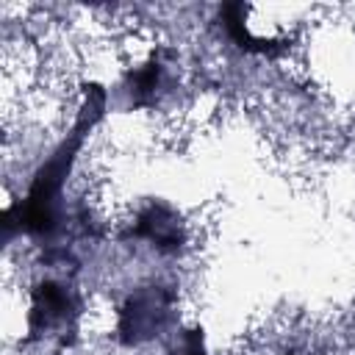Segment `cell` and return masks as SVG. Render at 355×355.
<instances>
[{
    "label": "cell",
    "instance_id": "cell-1",
    "mask_svg": "<svg viewBox=\"0 0 355 355\" xmlns=\"http://www.w3.org/2000/svg\"><path fill=\"white\" fill-rule=\"evenodd\" d=\"M105 111V92L97 83H89L83 89V100L78 105V116L72 130L67 133V139L50 153V158L36 169L28 194L19 205H14L6 214V227H17L28 236H39V239H50L58 227H61V197H64V183L75 166L78 150L83 144V139L89 136V130L100 122Z\"/></svg>",
    "mask_w": 355,
    "mask_h": 355
},
{
    "label": "cell",
    "instance_id": "cell-2",
    "mask_svg": "<svg viewBox=\"0 0 355 355\" xmlns=\"http://www.w3.org/2000/svg\"><path fill=\"white\" fill-rule=\"evenodd\" d=\"M175 319V294L166 286L136 288L116 311V338L125 347H139L161 336Z\"/></svg>",
    "mask_w": 355,
    "mask_h": 355
},
{
    "label": "cell",
    "instance_id": "cell-3",
    "mask_svg": "<svg viewBox=\"0 0 355 355\" xmlns=\"http://www.w3.org/2000/svg\"><path fill=\"white\" fill-rule=\"evenodd\" d=\"M78 313H80V300L72 291V286L61 280H42L31 294L28 333L31 338L67 341V336L75 330Z\"/></svg>",
    "mask_w": 355,
    "mask_h": 355
},
{
    "label": "cell",
    "instance_id": "cell-4",
    "mask_svg": "<svg viewBox=\"0 0 355 355\" xmlns=\"http://www.w3.org/2000/svg\"><path fill=\"white\" fill-rule=\"evenodd\" d=\"M130 236L147 241L153 250H158L164 255H175L186 244V222L166 202H150L139 211V216L130 227Z\"/></svg>",
    "mask_w": 355,
    "mask_h": 355
},
{
    "label": "cell",
    "instance_id": "cell-5",
    "mask_svg": "<svg viewBox=\"0 0 355 355\" xmlns=\"http://www.w3.org/2000/svg\"><path fill=\"white\" fill-rule=\"evenodd\" d=\"M166 67L158 55L147 58L141 67L130 69L128 78H125V94H128V103L133 108H141V105H155V100L161 97L164 86H166Z\"/></svg>",
    "mask_w": 355,
    "mask_h": 355
},
{
    "label": "cell",
    "instance_id": "cell-6",
    "mask_svg": "<svg viewBox=\"0 0 355 355\" xmlns=\"http://www.w3.org/2000/svg\"><path fill=\"white\" fill-rule=\"evenodd\" d=\"M244 6L241 3H230L222 8V19H225V28L230 33V39L247 50V53H258V55H275V53H283L286 50V42L280 39H261V36H252L247 22H244Z\"/></svg>",
    "mask_w": 355,
    "mask_h": 355
},
{
    "label": "cell",
    "instance_id": "cell-7",
    "mask_svg": "<svg viewBox=\"0 0 355 355\" xmlns=\"http://www.w3.org/2000/svg\"><path fill=\"white\" fill-rule=\"evenodd\" d=\"M166 355H208V349H205V338H202V330H200V327H191V330L180 333L178 344H175Z\"/></svg>",
    "mask_w": 355,
    "mask_h": 355
}]
</instances>
